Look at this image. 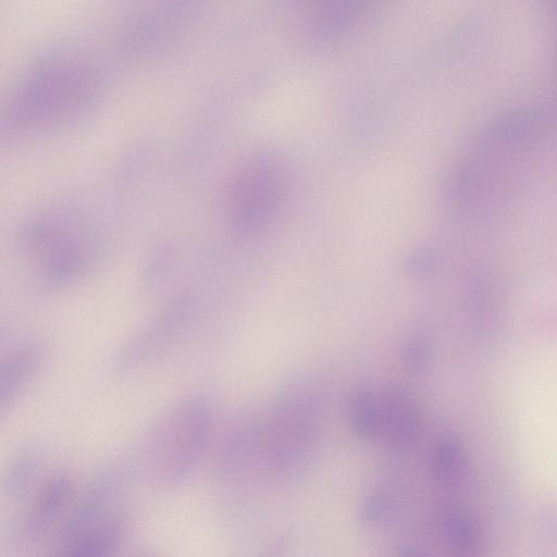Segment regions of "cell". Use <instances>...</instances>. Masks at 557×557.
I'll list each match as a JSON object with an SVG mask.
<instances>
[{
	"instance_id": "1",
	"label": "cell",
	"mask_w": 557,
	"mask_h": 557,
	"mask_svg": "<svg viewBox=\"0 0 557 557\" xmlns=\"http://www.w3.org/2000/svg\"><path fill=\"white\" fill-rule=\"evenodd\" d=\"M101 81V69L89 55L72 49L51 51L25 72L9 117L35 122L79 112L97 97Z\"/></svg>"
},
{
	"instance_id": "14",
	"label": "cell",
	"mask_w": 557,
	"mask_h": 557,
	"mask_svg": "<svg viewBox=\"0 0 557 557\" xmlns=\"http://www.w3.org/2000/svg\"><path fill=\"white\" fill-rule=\"evenodd\" d=\"M400 362L411 374L423 372L430 364L432 350L429 341L419 333L409 335L400 347Z\"/></svg>"
},
{
	"instance_id": "11",
	"label": "cell",
	"mask_w": 557,
	"mask_h": 557,
	"mask_svg": "<svg viewBox=\"0 0 557 557\" xmlns=\"http://www.w3.org/2000/svg\"><path fill=\"white\" fill-rule=\"evenodd\" d=\"M433 478L443 486L457 485L466 472V457L459 445L449 437L437 440L431 457Z\"/></svg>"
},
{
	"instance_id": "10",
	"label": "cell",
	"mask_w": 557,
	"mask_h": 557,
	"mask_svg": "<svg viewBox=\"0 0 557 557\" xmlns=\"http://www.w3.org/2000/svg\"><path fill=\"white\" fill-rule=\"evenodd\" d=\"M404 506L403 491L391 483L374 487L363 499L360 507L362 524L377 531L391 524Z\"/></svg>"
},
{
	"instance_id": "7",
	"label": "cell",
	"mask_w": 557,
	"mask_h": 557,
	"mask_svg": "<svg viewBox=\"0 0 557 557\" xmlns=\"http://www.w3.org/2000/svg\"><path fill=\"white\" fill-rule=\"evenodd\" d=\"M42 347L34 342L16 345L2 359L0 370V409L11 408L33 382L44 363Z\"/></svg>"
},
{
	"instance_id": "8",
	"label": "cell",
	"mask_w": 557,
	"mask_h": 557,
	"mask_svg": "<svg viewBox=\"0 0 557 557\" xmlns=\"http://www.w3.org/2000/svg\"><path fill=\"white\" fill-rule=\"evenodd\" d=\"M129 533V517L115 509L74 539L61 555L72 557L108 556L123 546Z\"/></svg>"
},
{
	"instance_id": "3",
	"label": "cell",
	"mask_w": 557,
	"mask_h": 557,
	"mask_svg": "<svg viewBox=\"0 0 557 557\" xmlns=\"http://www.w3.org/2000/svg\"><path fill=\"white\" fill-rule=\"evenodd\" d=\"M287 191V174L271 154L250 160L232 191L231 212L235 227L246 234L263 230L280 212Z\"/></svg>"
},
{
	"instance_id": "2",
	"label": "cell",
	"mask_w": 557,
	"mask_h": 557,
	"mask_svg": "<svg viewBox=\"0 0 557 557\" xmlns=\"http://www.w3.org/2000/svg\"><path fill=\"white\" fill-rule=\"evenodd\" d=\"M212 409L199 395L174 404L150 430L144 449L148 478L161 488H174L189 479L208 446Z\"/></svg>"
},
{
	"instance_id": "12",
	"label": "cell",
	"mask_w": 557,
	"mask_h": 557,
	"mask_svg": "<svg viewBox=\"0 0 557 557\" xmlns=\"http://www.w3.org/2000/svg\"><path fill=\"white\" fill-rule=\"evenodd\" d=\"M39 455L29 447L20 449L9 463L3 479L4 494L11 498L27 493L37 476Z\"/></svg>"
},
{
	"instance_id": "6",
	"label": "cell",
	"mask_w": 557,
	"mask_h": 557,
	"mask_svg": "<svg viewBox=\"0 0 557 557\" xmlns=\"http://www.w3.org/2000/svg\"><path fill=\"white\" fill-rule=\"evenodd\" d=\"M381 435L392 449L409 448L418 438L420 410L412 394L404 386L391 383L380 389Z\"/></svg>"
},
{
	"instance_id": "4",
	"label": "cell",
	"mask_w": 557,
	"mask_h": 557,
	"mask_svg": "<svg viewBox=\"0 0 557 557\" xmlns=\"http://www.w3.org/2000/svg\"><path fill=\"white\" fill-rule=\"evenodd\" d=\"M121 482L119 469L109 467L96 474L78 495H73L66 510L48 537L51 554L61 555L81 533L115 510L113 504Z\"/></svg>"
},
{
	"instance_id": "13",
	"label": "cell",
	"mask_w": 557,
	"mask_h": 557,
	"mask_svg": "<svg viewBox=\"0 0 557 557\" xmlns=\"http://www.w3.org/2000/svg\"><path fill=\"white\" fill-rule=\"evenodd\" d=\"M440 528L446 542L456 550L466 553L475 547V531L461 508L444 506L440 512Z\"/></svg>"
},
{
	"instance_id": "9",
	"label": "cell",
	"mask_w": 557,
	"mask_h": 557,
	"mask_svg": "<svg viewBox=\"0 0 557 557\" xmlns=\"http://www.w3.org/2000/svg\"><path fill=\"white\" fill-rule=\"evenodd\" d=\"M347 417L352 432L363 441H374L381 435L380 389L364 384L350 396Z\"/></svg>"
},
{
	"instance_id": "5",
	"label": "cell",
	"mask_w": 557,
	"mask_h": 557,
	"mask_svg": "<svg viewBox=\"0 0 557 557\" xmlns=\"http://www.w3.org/2000/svg\"><path fill=\"white\" fill-rule=\"evenodd\" d=\"M74 495L72 478L63 472L47 476L12 527L18 545H32L49 537Z\"/></svg>"
}]
</instances>
